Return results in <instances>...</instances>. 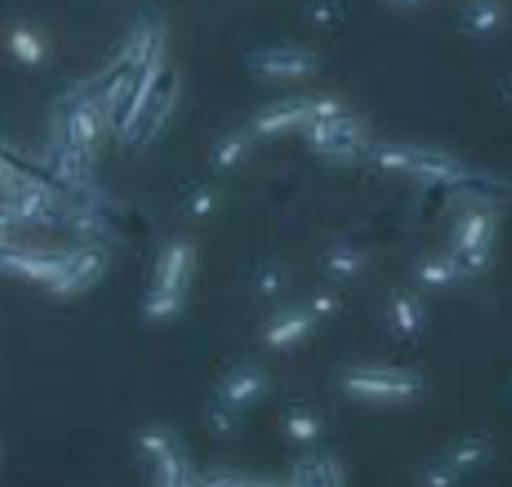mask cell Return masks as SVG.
I'll return each mask as SVG.
<instances>
[{
	"instance_id": "obj_6",
	"label": "cell",
	"mask_w": 512,
	"mask_h": 487,
	"mask_svg": "<svg viewBox=\"0 0 512 487\" xmlns=\"http://www.w3.org/2000/svg\"><path fill=\"white\" fill-rule=\"evenodd\" d=\"M105 125V115L100 110L95 98H78L68 108L63 120V143L70 148L83 150V153H93V148L100 140V130Z\"/></svg>"
},
{
	"instance_id": "obj_30",
	"label": "cell",
	"mask_w": 512,
	"mask_h": 487,
	"mask_svg": "<svg viewBox=\"0 0 512 487\" xmlns=\"http://www.w3.org/2000/svg\"><path fill=\"white\" fill-rule=\"evenodd\" d=\"M455 263H458L460 273L465 280L480 278L493 268V248L483 250H468V253H453Z\"/></svg>"
},
{
	"instance_id": "obj_19",
	"label": "cell",
	"mask_w": 512,
	"mask_h": 487,
	"mask_svg": "<svg viewBox=\"0 0 512 487\" xmlns=\"http://www.w3.org/2000/svg\"><path fill=\"white\" fill-rule=\"evenodd\" d=\"M493 458V445L485 438H465L448 453V463L458 470L460 475H468L473 470H480Z\"/></svg>"
},
{
	"instance_id": "obj_39",
	"label": "cell",
	"mask_w": 512,
	"mask_h": 487,
	"mask_svg": "<svg viewBox=\"0 0 512 487\" xmlns=\"http://www.w3.org/2000/svg\"><path fill=\"white\" fill-rule=\"evenodd\" d=\"M508 98L512 100V80H510V83H508Z\"/></svg>"
},
{
	"instance_id": "obj_15",
	"label": "cell",
	"mask_w": 512,
	"mask_h": 487,
	"mask_svg": "<svg viewBox=\"0 0 512 487\" xmlns=\"http://www.w3.org/2000/svg\"><path fill=\"white\" fill-rule=\"evenodd\" d=\"M315 323H318V320H315L305 308L288 310V313L278 315V318L268 325L263 340H265V345L273 350L290 348V345H295V343H300L303 338H308L310 330L315 328Z\"/></svg>"
},
{
	"instance_id": "obj_7",
	"label": "cell",
	"mask_w": 512,
	"mask_h": 487,
	"mask_svg": "<svg viewBox=\"0 0 512 487\" xmlns=\"http://www.w3.org/2000/svg\"><path fill=\"white\" fill-rule=\"evenodd\" d=\"M163 78H165L163 58L153 60V63L145 65V68L138 73V80H135L133 93H130V98H128V103H125L120 118L115 120V125H118V133L123 135L125 140L135 138L140 120H143L145 110H148L150 100H153L155 90H158L160 80H163Z\"/></svg>"
},
{
	"instance_id": "obj_5",
	"label": "cell",
	"mask_w": 512,
	"mask_h": 487,
	"mask_svg": "<svg viewBox=\"0 0 512 487\" xmlns=\"http://www.w3.org/2000/svg\"><path fill=\"white\" fill-rule=\"evenodd\" d=\"M318 68V58L303 48H263L250 55V70L263 78H303Z\"/></svg>"
},
{
	"instance_id": "obj_31",
	"label": "cell",
	"mask_w": 512,
	"mask_h": 487,
	"mask_svg": "<svg viewBox=\"0 0 512 487\" xmlns=\"http://www.w3.org/2000/svg\"><path fill=\"white\" fill-rule=\"evenodd\" d=\"M215 208V193L208 185L193 188L183 200H180V213L185 218H208Z\"/></svg>"
},
{
	"instance_id": "obj_25",
	"label": "cell",
	"mask_w": 512,
	"mask_h": 487,
	"mask_svg": "<svg viewBox=\"0 0 512 487\" xmlns=\"http://www.w3.org/2000/svg\"><path fill=\"white\" fill-rule=\"evenodd\" d=\"M503 23V8L498 3H490V0H480L465 8L463 13V25L468 33L473 35H490L500 28Z\"/></svg>"
},
{
	"instance_id": "obj_28",
	"label": "cell",
	"mask_w": 512,
	"mask_h": 487,
	"mask_svg": "<svg viewBox=\"0 0 512 487\" xmlns=\"http://www.w3.org/2000/svg\"><path fill=\"white\" fill-rule=\"evenodd\" d=\"M10 50L25 65H40L45 60V43L30 28H15L10 33Z\"/></svg>"
},
{
	"instance_id": "obj_33",
	"label": "cell",
	"mask_w": 512,
	"mask_h": 487,
	"mask_svg": "<svg viewBox=\"0 0 512 487\" xmlns=\"http://www.w3.org/2000/svg\"><path fill=\"white\" fill-rule=\"evenodd\" d=\"M205 418H208V425L210 430H213L215 435H230L235 430V423H238V410L228 408L225 403H220V400H213L208 408V413H205Z\"/></svg>"
},
{
	"instance_id": "obj_10",
	"label": "cell",
	"mask_w": 512,
	"mask_h": 487,
	"mask_svg": "<svg viewBox=\"0 0 512 487\" xmlns=\"http://www.w3.org/2000/svg\"><path fill=\"white\" fill-rule=\"evenodd\" d=\"M495 240V215L485 208H470L455 223L453 253L493 248Z\"/></svg>"
},
{
	"instance_id": "obj_26",
	"label": "cell",
	"mask_w": 512,
	"mask_h": 487,
	"mask_svg": "<svg viewBox=\"0 0 512 487\" xmlns=\"http://www.w3.org/2000/svg\"><path fill=\"white\" fill-rule=\"evenodd\" d=\"M183 308V293L178 290L153 288L143 300V313L148 320H170Z\"/></svg>"
},
{
	"instance_id": "obj_22",
	"label": "cell",
	"mask_w": 512,
	"mask_h": 487,
	"mask_svg": "<svg viewBox=\"0 0 512 487\" xmlns=\"http://www.w3.org/2000/svg\"><path fill=\"white\" fill-rule=\"evenodd\" d=\"M418 155L420 148L403 143H383L370 150L373 165H378L380 170H388V173H410Z\"/></svg>"
},
{
	"instance_id": "obj_18",
	"label": "cell",
	"mask_w": 512,
	"mask_h": 487,
	"mask_svg": "<svg viewBox=\"0 0 512 487\" xmlns=\"http://www.w3.org/2000/svg\"><path fill=\"white\" fill-rule=\"evenodd\" d=\"M415 275H418V280L425 285V288H435V290L455 288V285H460L465 280L463 273H460L458 263H455L453 253L433 255V258L420 260Z\"/></svg>"
},
{
	"instance_id": "obj_35",
	"label": "cell",
	"mask_w": 512,
	"mask_h": 487,
	"mask_svg": "<svg viewBox=\"0 0 512 487\" xmlns=\"http://www.w3.org/2000/svg\"><path fill=\"white\" fill-rule=\"evenodd\" d=\"M243 475L233 473V470H210V473L198 475L195 487H238Z\"/></svg>"
},
{
	"instance_id": "obj_8",
	"label": "cell",
	"mask_w": 512,
	"mask_h": 487,
	"mask_svg": "<svg viewBox=\"0 0 512 487\" xmlns=\"http://www.w3.org/2000/svg\"><path fill=\"white\" fill-rule=\"evenodd\" d=\"M105 265H108L105 250L100 245H85L75 253H68V265H65L63 275L50 290L58 295L83 293L85 288H90L103 275Z\"/></svg>"
},
{
	"instance_id": "obj_24",
	"label": "cell",
	"mask_w": 512,
	"mask_h": 487,
	"mask_svg": "<svg viewBox=\"0 0 512 487\" xmlns=\"http://www.w3.org/2000/svg\"><path fill=\"white\" fill-rule=\"evenodd\" d=\"M138 450L143 458H148L150 463H160V460L170 458V455L180 453V445L175 433L165 428H148L138 435Z\"/></svg>"
},
{
	"instance_id": "obj_27",
	"label": "cell",
	"mask_w": 512,
	"mask_h": 487,
	"mask_svg": "<svg viewBox=\"0 0 512 487\" xmlns=\"http://www.w3.org/2000/svg\"><path fill=\"white\" fill-rule=\"evenodd\" d=\"M195 475L183 460V455H170V458L155 463V485L153 487H195Z\"/></svg>"
},
{
	"instance_id": "obj_21",
	"label": "cell",
	"mask_w": 512,
	"mask_h": 487,
	"mask_svg": "<svg viewBox=\"0 0 512 487\" xmlns=\"http://www.w3.org/2000/svg\"><path fill=\"white\" fill-rule=\"evenodd\" d=\"M250 153V138L245 133H230L223 135L218 143L210 150V165L218 173H228V170L238 168Z\"/></svg>"
},
{
	"instance_id": "obj_36",
	"label": "cell",
	"mask_w": 512,
	"mask_h": 487,
	"mask_svg": "<svg viewBox=\"0 0 512 487\" xmlns=\"http://www.w3.org/2000/svg\"><path fill=\"white\" fill-rule=\"evenodd\" d=\"M18 228H20L18 218H15L10 205L3 200V203H0V243H10V235H13Z\"/></svg>"
},
{
	"instance_id": "obj_11",
	"label": "cell",
	"mask_w": 512,
	"mask_h": 487,
	"mask_svg": "<svg viewBox=\"0 0 512 487\" xmlns=\"http://www.w3.org/2000/svg\"><path fill=\"white\" fill-rule=\"evenodd\" d=\"M193 258V248L188 243H170L158 260L153 288L178 290V293H183L190 280V273H193Z\"/></svg>"
},
{
	"instance_id": "obj_1",
	"label": "cell",
	"mask_w": 512,
	"mask_h": 487,
	"mask_svg": "<svg viewBox=\"0 0 512 487\" xmlns=\"http://www.w3.org/2000/svg\"><path fill=\"white\" fill-rule=\"evenodd\" d=\"M343 388L365 403H408L423 393V380L410 370L355 368L345 373Z\"/></svg>"
},
{
	"instance_id": "obj_32",
	"label": "cell",
	"mask_w": 512,
	"mask_h": 487,
	"mask_svg": "<svg viewBox=\"0 0 512 487\" xmlns=\"http://www.w3.org/2000/svg\"><path fill=\"white\" fill-rule=\"evenodd\" d=\"M463 475L448 463V460H438V463H428L420 473V485L423 487H458Z\"/></svg>"
},
{
	"instance_id": "obj_29",
	"label": "cell",
	"mask_w": 512,
	"mask_h": 487,
	"mask_svg": "<svg viewBox=\"0 0 512 487\" xmlns=\"http://www.w3.org/2000/svg\"><path fill=\"white\" fill-rule=\"evenodd\" d=\"M285 280H288V270L280 260L270 258L265 263L258 265L253 278V288L260 298H270V295H278L285 288Z\"/></svg>"
},
{
	"instance_id": "obj_12",
	"label": "cell",
	"mask_w": 512,
	"mask_h": 487,
	"mask_svg": "<svg viewBox=\"0 0 512 487\" xmlns=\"http://www.w3.org/2000/svg\"><path fill=\"white\" fill-rule=\"evenodd\" d=\"M310 120V100H285V103L270 105L263 113L255 115L253 120V133L255 135H278L285 133L290 128H298V125H305Z\"/></svg>"
},
{
	"instance_id": "obj_38",
	"label": "cell",
	"mask_w": 512,
	"mask_h": 487,
	"mask_svg": "<svg viewBox=\"0 0 512 487\" xmlns=\"http://www.w3.org/2000/svg\"><path fill=\"white\" fill-rule=\"evenodd\" d=\"M390 3H398V5H410V3H418V0H390Z\"/></svg>"
},
{
	"instance_id": "obj_16",
	"label": "cell",
	"mask_w": 512,
	"mask_h": 487,
	"mask_svg": "<svg viewBox=\"0 0 512 487\" xmlns=\"http://www.w3.org/2000/svg\"><path fill=\"white\" fill-rule=\"evenodd\" d=\"M388 325L395 338H418L425 325L423 303L413 293H395L388 303Z\"/></svg>"
},
{
	"instance_id": "obj_3",
	"label": "cell",
	"mask_w": 512,
	"mask_h": 487,
	"mask_svg": "<svg viewBox=\"0 0 512 487\" xmlns=\"http://www.w3.org/2000/svg\"><path fill=\"white\" fill-rule=\"evenodd\" d=\"M68 265V253H50V250H20L8 245L0 253V273L18 275L33 283L53 288Z\"/></svg>"
},
{
	"instance_id": "obj_34",
	"label": "cell",
	"mask_w": 512,
	"mask_h": 487,
	"mask_svg": "<svg viewBox=\"0 0 512 487\" xmlns=\"http://www.w3.org/2000/svg\"><path fill=\"white\" fill-rule=\"evenodd\" d=\"M338 308H340L338 293H333V290L328 288H320L315 290V293H310L308 303H305V310H308L315 320L330 318L333 313H338Z\"/></svg>"
},
{
	"instance_id": "obj_23",
	"label": "cell",
	"mask_w": 512,
	"mask_h": 487,
	"mask_svg": "<svg viewBox=\"0 0 512 487\" xmlns=\"http://www.w3.org/2000/svg\"><path fill=\"white\" fill-rule=\"evenodd\" d=\"M283 428L285 435L290 440H295V443H313V440H318L323 425H320V418L308 405H295V408H290L285 413Z\"/></svg>"
},
{
	"instance_id": "obj_14",
	"label": "cell",
	"mask_w": 512,
	"mask_h": 487,
	"mask_svg": "<svg viewBox=\"0 0 512 487\" xmlns=\"http://www.w3.org/2000/svg\"><path fill=\"white\" fill-rule=\"evenodd\" d=\"M410 175L420 180H428V183H440V185H460L468 183L470 173L460 160L450 158L445 153H433V150L420 148L418 160H415Z\"/></svg>"
},
{
	"instance_id": "obj_20",
	"label": "cell",
	"mask_w": 512,
	"mask_h": 487,
	"mask_svg": "<svg viewBox=\"0 0 512 487\" xmlns=\"http://www.w3.org/2000/svg\"><path fill=\"white\" fill-rule=\"evenodd\" d=\"M365 268V255L353 245H333L323 255V270L333 280H355Z\"/></svg>"
},
{
	"instance_id": "obj_37",
	"label": "cell",
	"mask_w": 512,
	"mask_h": 487,
	"mask_svg": "<svg viewBox=\"0 0 512 487\" xmlns=\"http://www.w3.org/2000/svg\"><path fill=\"white\" fill-rule=\"evenodd\" d=\"M238 487H288L285 483H278V480H270V478H240Z\"/></svg>"
},
{
	"instance_id": "obj_9",
	"label": "cell",
	"mask_w": 512,
	"mask_h": 487,
	"mask_svg": "<svg viewBox=\"0 0 512 487\" xmlns=\"http://www.w3.org/2000/svg\"><path fill=\"white\" fill-rule=\"evenodd\" d=\"M268 390V375L258 365H238L228 378L220 383L215 400L225 403L233 410H243L258 403Z\"/></svg>"
},
{
	"instance_id": "obj_2",
	"label": "cell",
	"mask_w": 512,
	"mask_h": 487,
	"mask_svg": "<svg viewBox=\"0 0 512 487\" xmlns=\"http://www.w3.org/2000/svg\"><path fill=\"white\" fill-rule=\"evenodd\" d=\"M303 128L315 153L328 158H355L363 148V130L345 113L330 120H308Z\"/></svg>"
},
{
	"instance_id": "obj_4",
	"label": "cell",
	"mask_w": 512,
	"mask_h": 487,
	"mask_svg": "<svg viewBox=\"0 0 512 487\" xmlns=\"http://www.w3.org/2000/svg\"><path fill=\"white\" fill-rule=\"evenodd\" d=\"M10 205V210L15 213L20 225H48L55 220L58 213V205H55L53 190L45 183L33 178H23L20 175L8 190H5Z\"/></svg>"
},
{
	"instance_id": "obj_17",
	"label": "cell",
	"mask_w": 512,
	"mask_h": 487,
	"mask_svg": "<svg viewBox=\"0 0 512 487\" xmlns=\"http://www.w3.org/2000/svg\"><path fill=\"white\" fill-rule=\"evenodd\" d=\"M48 165H50V173H53L55 178L70 185L85 183L90 175V155L83 153V150L70 148V145L63 143V140L50 150Z\"/></svg>"
},
{
	"instance_id": "obj_13",
	"label": "cell",
	"mask_w": 512,
	"mask_h": 487,
	"mask_svg": "<svg viewBox=\"0 0 512 487\" xmlns=\"http://www.w3.org/2000/svg\"><path fill=\"white\" fill-rule=\"evenodd\" d=\"M288 487H345L343 465L330 455H308L290 473Z\"/></svg>"
}]
</instances>
